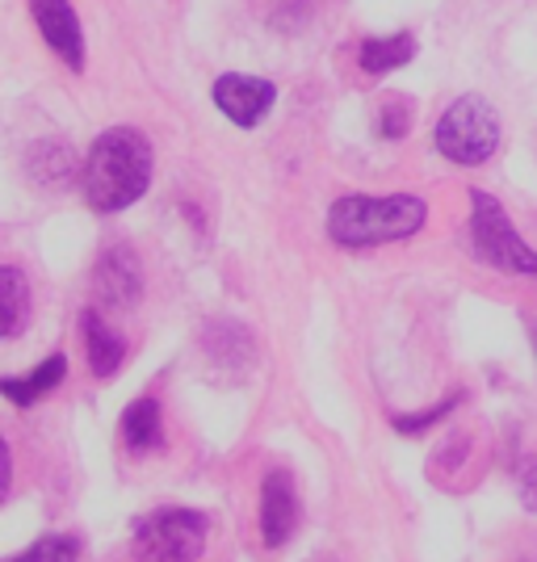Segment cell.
Returning a JSON list of instances; mask_svg holds the SVG:
<instances>
[{
  "label": "cell",
  "instance_id": "1",
  "mask_svg": "<svg viewBox=\"0 0 537 562\" xmlns=\"http://www.w3.org/2000/svg\"><path fill=\"white\" fill-rule=\"evenodd\" d=\"M85 202L97 214H114L135 206L152 186V143L135 126H114L93 143L85 160Z\"/></svg>",
  "mask_w": 537,
  "mask_h": 562
},
{
  "label": "cell",
  "instance_id": "2",
  "mask_svg": "<svg viewBox=\"0 0 537 562\" xmlns=\"http://www.w3.org/2000/svg\"><path fill=\"white\" fill-rule=\"evenodd\" d=\"M424 206L412 193H391V198H366L349 193L327 211V235L340 248H378V244H395L424 227Z\"/></svg>",
  "mask_w": 537,
  "mask_h": 562
},
{
  "label": "cell",
  "instance_id": "3",
  "mask_svg": "<svg viewBox=\"0 0 537 562\" xmlns=\"http://www.w3.org/2000/svg\"><path fill=\"white\" fill-rule=\"evenodd\" d=\"M211 520L193 508H156L139 516L131 550L139 562H198L206 554Z\"/></svg>",
  "mask_w": 537,
  "mask_h": 562
},
{
  "label": "cell",
  "instance_id": "4",
  "mask_svg": "<svg viewBox=\"0 0 537 562\" xmlns=\"http://www.w3.org/2000/svg\"><path fill=\"white\" fill-rule=\"evenodd\" d=\"M470 244L491 269L516 273V278H537V252L516 235L513 218L483 189L470 193Z\"/></svg>",
  "mask_w": 537,
  "mask_h": 562
},
{
  "label": "cell",
  "instance_id": "5",
  "mask_svg": "<svg viewBox=\"0 0 537 562\" xmlns=\"http://www.w3.org/2000/svg\"><path fill=\"white\" fill-rule=\"evenodd\" d=\"M433 143L454 165H483L500 147V117L483 97H458L437 122Z\"/></svg>",
  "mask_w": 537,
  "mask_h": 562
},
{
  "label": "cell",
  "instance_id": "6",
  "mask_svg": "<svg viewBox=\"0 0 537 562\" xmlns=\"http://www.w3.org/2000/svg\"><path fill=\"white\" fill-rule=\"evenodd\" d=\"M299 529V492L290 470H269L260 483V538L269 550H281Z\"/></svg>",
  "mask_w": 537,
  "mask_h": 562
},
{
  "label": "cell",
  "instance_id": "7",
  "mask_svg": "<svg viewBox=\"0 0 537 562\" xmlns=\"http://www.w3.org/2000/svg\"><path fill=\"white\" fill-rule=\"evenodd\" d=\"M30 13H34V25L71 71L85 68V34H80V22H76V9L71 0H30Z\"/></svg>",
  "mask_w": 537,
  "mask_h": 562
},
{
  "label": "cell",
  "instance_id": "8",
  "mask_svg": "<svg viewBox=\"0 0 537 562\" xmlns=\"http://www.w3.org/2000/svg\"><path fill=\"white\" fill-rule=\"evenodd\" d=\"M273 101H278V89L269 80H260V76L232 71V76H219V85H214V105L232 117L235 126H257L260 117L269 114Z\"/></svg>",
  "mask_w": 537,
  "mask_h": 562
},
{
  "label": "cell",
  "instance_id": "9",
  "mask_svg": "<svg viewBox=\"0 0 537 562\" xmlns=\"http://www.w3.org/2000/svg\"><path fill=\"white\" fill-rule=\"evenodd\" d=\"M97 290L105 294V303L131 306L139 299V260L131 257L126 248H110L105 257L97 260Z\"/></svg>",
  "mask_w": 537,
  "mask_h": 562
},
{
  "label": "cell",
  "instance_id": "10",
  "mask_svg": "<svg viewBox=\"0 0 537 562\" xmlns=\"http://www.w3.org/2000/svg\"><path fill=\"white\" fill-rule=\"evenodd\" d=\"M85 349H89V370L93 378H114L126 361V340L118 336L97 311H85Z\"/></svg>",
  "mask_w": 537,
  "mask_h": 562
},
{
  "label": "cell",
  "instance_id": "11",
  "mask_svg": "<svg viewBox=\"0 0 537 562\" xmlns=\"http://www.w3.org/2000/svg\"><path fill=\"white\" fill-rule=\"evenodd\" d=\"M122 441L131 453H152L164 446V416L160 403L152 395L135 398L126 412H122Z\"/></svg>",
  "mask_w": 537,
  "mask_h": 562
},
{
  "label": "cell",
  "instance_id": "12",
  "mask_svg": "<svg viewBox=\"0 0 537 562\" xmlns=\"http://www.w3.org/2000/svg\"><path fill=\"white\" fill-rule=\"evenodd\" d=\"M64 378H68V357H64V352H55V357H47L38 370H30V374H22V378H4V382H0V391H4V398H9V403L30 407L34 398L51 395V391H55Z\"/></svg>",
  "mask_w": 537,
  "mask_h": 562
},
{
  "label": "cell",
  "instance_id": "13",
  "mask_svg": "<svg viewBox=\"0 0 537 562\" xmlns=\"http://www.w3.org/2000/svg\"><path fill=\"white\" fill-rule=\"evenodd\" d=\"M412 55H416V38L412 34H391V38H366L357 59L370 76H387V71L403 68Z\"/></svg>",
  "mask_w": 537,
  "mask_h": 562
},
{
  "label": "cell",
  "instance_id": "14",
  "mask_svg": "<svg viewBox=\"0 0 537 562\" xmlns=\"http://www.w3.org/2000/svg\"><path fill=\"white\" fill-rule=\"evenodd\" d=\"M0 294H4V340H13V336H22L25 319H30V285H25L22 269H13V265H4L0 269Z\"/></svg>",
  "mask_w": 537,
  "mask_h": 562
},
{
  "label": "cell",
  "instance_id": "15",
  "mask_svg": "<svg viewBox=\"0 0 537 562\" xmlns=\"http://www.w3.org/2000/svg\"><path fill=\"white\" fill-rule=\"evenodd\" d=\"M9 562H80V538L76 533H51V538H38L25 554Z\"/></svg>",
  "mask_w": 537,
  "mask_h": 562
},
{
  "label": "cell",
  "instance_id": "16",
  "mask_svg": "<svg viewBox=\"0 0 537 562\" xmlns=\"http://www.w3.org/2000/svg\"><path fill=\"white\" fill-rule=\"evenodd\" d=\"M407 126H412V105H407V101H387V105H382V117H378V131H382L387 139H403Z\"/></svg>",
  "mask_w": 537,
  "mask_h": 562
},
{
  "label": "cell",
  "instance_id": "17",
  "mask_svg": "<svg viewBox=\"0 0 537 562\" xmlns=\"http://www.w3.org/2000/svg\"><path fill=\"white\" fill-rule=\"evenodd\" d=\"M458 407V395H449L441 407H428V412H416V416H395V428L399 432H424V428H433V424L441 420L445 412H454Z\"/></svg>",
  "mask_w": 537,
  "mask_h": 562
},
{
  "label": "cell",
  "instance_id": "18",
  "mask_svg": "<svg viewBox=\"0 0 537 562\" xmlns=\"http://www.w3.org/2000/svg\"><path fill=\"white\" fill-rule=\"evenodd\" d=\"M521 504L537 513V458H529L525 467H521Z\"/></svg>",
  "mask_w": 537,
  "mask_h": 562
},
{
  "label": "cell",
  "instance_id": "19",
  "mask_svg": "<svg viewBox=\"0 0 537 562\" xmlns=\"http://www.w3.org/2000/svg\"><path fill=\"white\" fill-rule=\"evenodd\" d=\"M534 352H537V328H534Z\"/></svg>",
  "mask_w": 537,
  "mask_h": 562
}]
</instances>
